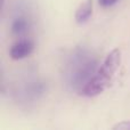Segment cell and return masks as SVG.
<instances>
[{
  "instance_id": "obj_1",
  "label": "cell",
  "mask_w": 130,
  "mask_h": 130,
  "mask_svg": "<svg viewBox=\"0 0 130 130\" xmlns=\"http://www.w3.org/2000/svg\"><path fill=\"white\" fill-rule=\"evenodd\" d=\"M121 64V50L119 48L113 49L106 56L104 62L97 70L96 74L86 83L81 89V95L86 97H95L104 92L114 79L117 71Z\"/></svg>"
},
{
  "instance_id": "obj_2",
  "label": "cell",
  "mask_w": 130,
  "mask_h": 130,
  "mask_svg": "<svg viewBox=\"0 0 130 130\" xmlns=\"http://www.w3.org/2000/svg\"><path fill=\"white\" fill-rule=\"evenodd\" d=\"M97 67L96 59H85L79 61L78 66L74 67L71 74V82L74 87H83L95 73Z\"/></svg>"
},
{
  "instance_id": "obj_3",
  "label": "cell",
  "mask_w": 130,
  "mask_h": 130,
  "mask_svg": "<svg viewBox=\"0 0 130 130\" xmlns=\"http://www.w3.org/2000/svg\"><path fill=\"white\" fill-rule=\"evenodd\" d=\"M33 48H34V45L31 40H29V39H23V40L17 41V42H15L11 46L9 55H10L11 59H14V61H20V59H23L29 56V55L33 52Z\"/></svg>"
},
{
  "instance_id": "obj_4",
  "label": "cell",
  "mask_w": 130,
  "mask_h": 130,
  "mask_svg": "<svg viewBox=\"0 0 130 130\" xmlns=\"http://www.w3.org/2000/svg\"><path fill=\"white\" fill-rule=\"evenodd\" d=\"M92 0H86L85 2L80 5L78 9L75 11V21L79 24H82V23L87 22L89 20V17L92 14Z\"/></svg>"
},
{
  "instance_id": "obj_5",
  "label": "cell",
  "mask_w": 130,
  "mask_h": 130,
  "mask_svg": "<svg viewBox=\"0 0 130 130\" xmlns=\"http://www.w3.org/2000/svg\"><path fill=\"white\" fill-rule=\"evenodd\" d=\"M29 27V22L25 17H17L14 20L13 24H11V32L14 34H22Z\"/></svg>"
},
{
  "instance_id": "obj_6",
  "label": "cell",
  "mask_w": 130,
  "mask_h": 130,
  "mask_svg": "<svg viewBox=\"0 0 130 130\" xmlns=\"http://www.w3.org/2000/svg\"><path fill=\"white\" fill-rule=\"evenodd\" d=\"M113 130H130V121H121L113 126Z\"/></svg>"
},
{
  "instance_id": "obj_7",
  "label": "cell",
  "mask_w": 130,
  "mask_h": 130,
  "mask_svg": "<svg viewBox=\"0 0 130 130\" xmlns=\"http://www.w3.org/2000/svg\"><path fill=\"white\" fill-rule=\"evenodd\" d=\"M117 1L118 0H98V4L103 7H110V6H113Z\"/></svg>"
}]
</instances>
